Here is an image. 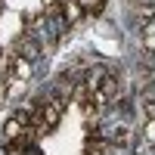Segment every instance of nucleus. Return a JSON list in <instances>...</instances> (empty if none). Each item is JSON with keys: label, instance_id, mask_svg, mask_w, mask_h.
I'll return each mask as SVG.
<instances>
[{"label": "nucleus", "instance_id": "f257e3e1", "mask_svg": "<svg viewBox=\"0 0 155 155\" xmlns=\"http://www.w3.org/2000/svg\"><path fill=\"white\" fill-rule=\"evenodd\" d=\"M41 50H44V47H41V37H37V34H31V31H25L19 41H16L12 53H16V56H22V59H28L31 65H34V62L41 59Z\"/></svg>", "mask_w": 155, "mask_h": 155}, {"label": "nucleus", "instance_id": "f03ea898", "mask_svg": "<svg viewBox=\"0 0 155 155\" xmlns=\"http://www.w3.org/2000/svg\"><path fill=\"white\" fill-rule=\"evenodd\" d=\"M81 16H84V9L78 6V0H62V19H65L68 25H74Z\"/></svg>", "mask_w": 155, "mask_h": 155}, {"label": "nucleus", "instance_id": "7ed1b4c3", "mask_svg": "<svg viewBox=\"0 0 155 155\" xmlns=\"http://www.w3.org/2000/svg\"><path fill=\"white\" fill-rule=\"evenodd\" d=\"M19 155H44V152L37 149V143L31 140V143H25V146H22V152H19Z\"/></svg>", "mask_w": 155, "mask_h": 155}]
</instances>
